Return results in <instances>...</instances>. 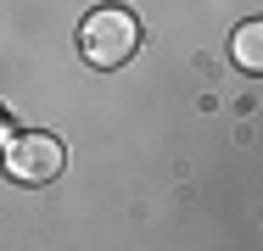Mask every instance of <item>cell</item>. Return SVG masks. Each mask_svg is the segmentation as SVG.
<instances>
[{
  "label": "cell",
  "instance_id": "6da1fadb",
  "mask_svg": "<svg viewBox=\"0 0 263 251\" xmlns=\"http://www.w3.org/2000/svg\"><path fill=\"white\" fill-rule=\"evenodd\" d=\"M84 56L96 67H123L135 50H140V17H129L123 6H101L84 17V34H79Z\"/></svg>",
  "mask_w": 263,
  "mask_h": 251
},
{
  "label": "cell",
  "instance_id": "7a4b0ae2",
  "mask_svg": "<svg viewBox=\"0 0 263 251\" xmlns=\"http://www.w3.org/2000/svg\"><path fill=\"white\" fill-rule=\"evenodd\" d=\"M6 173L17 184H51L62 173V140H51V134H17L6 145Z\"/></svg>",
  "mask_w": 263,
  "mask_h": 251
},
{
  "label": "cell",
  "instance_id": "3957f363",
  "mask_svg": "<svg viewBox=\"0 0 263 251\" xmlns=\"http://www.w3.org/2000/svg\"><path fill=\"white\" fill-rule=\"evenodd\" d=\"M230 50H235V61H241L247 73H258L263 67V23H241L235 39H230Z\"/></svg>",
  "mask_w": 263,
  "mask_h": 251
}]
</instances>
